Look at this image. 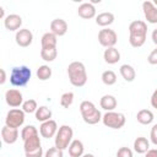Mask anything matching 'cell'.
<instances>
[{
    "mask_svg": "<svg viewBox=\"0 0 157 157\" xmlns=\"http://www.w3.org/2000/svg\"><path fill=\"white\" fill-rule=\"evenodd\" d=\"M67 75L69 80L72 86L82 87L87 82V72L83 63L81 61H72L67 66Z\"/></svg>",
    "mask_w": 157,
    "mask_h": 157,
    "instance_id": "6da1fadb",
    "label": "cell"
},
{
    "mask_svg": "<svg viewBox=\"0 0 157 157\" xmlns=\"http://www.w3.org/2000/svg\"><path fill=\"white\" fill-rule=\"evenodd\" d=\"M31 76H32V72L28 66L26 65L15 66L12 67L10 74V83L15 87H23L28 83Z\"/></svg>",
    "mask_w": 157,
    "mask_h": 157,
    "instance_id": "7a4b0ae2",
    "label": "cell"
},
{
    "mask_svg": "<svg viewBox=\"0 0 157 157\" xmlns=\"http://www.w3.org/2000/svg\"><path fill=\"white\" fill-rule=\"evenodd\" d=\"M74 137V130L71 126L69 125H61L58 129V132L55 135V140H54V145L55 147L60 148V150H66Z\"/></svg>",
    "mask_w": 157,
    "mask_h": 157,
    "instance_id": "3957f363",
    "label": "cell"
},
{
    "mask_svg": "<svg viewBox=\"0 0 157 157\" xmlns=\"http://www.w3.org/2000/svg\"><path fill=\"white\" fill-rule=\"evenodd\" d=\"M125 115L119 112H107L102 117V121L104 126L110 128V129H120L125 125Z\"/></svg>",
    "mask_w": 157,
    "mask_h": 157,
    "instance_id": "277c9868",
    "label": "cell"
},
{
    "mask_svg": "<svg viewBox=\"0 0 157 157\" xmlns=\"http://www.w3.org/2000/svg\"><path fill=\"white\" fill-rule=\"evenodd\" d=\"M25 114L26 113L22 109H18V108L10 109L5 118V125L13 129H18L25 123Z\"/></svg>",
    "mask_w": 157,
    "mask_h": 157,
    "instance_id": "5b68a950",
    "label": "cell"
},
{
    "mask_svg": "<svg viewBox=\"0 0 157 157\" xmlns=\"http://www.w3.org/2000/svg\"><path fill=\"white\" fill-rule=\"evenodd\" d=\"M98 42L104 48H112L118 42V36L115 31L110 28H103L98 32Z\"/></svg>",
    "mask_w": 157,
    "mask_h": 157,
    "instance_id": "8992f818",
    "label": "cell"
},
{
    "mask_svg": "<svg viewBox=\"0 0 157 157\" xmlns=\"http://www.w3.org/2000/svg\"><path fill=\"white\" fill-rule=\"evenodd\" d=\"M5 101H6L7 105L12 107V108H17V107L22 105L25 102L22 93L16 88H10L5 92Z\"/></svg>",
    "mask_w": 157,
    "mask_h": 157,
    "instance_id": "52a82bcc",
    "label": "cell"
},
{
    "mask_svg": "<svg viewBox=\"0 0 157 157\" xmlns=\"http://www.w3.org/2000/svg\"><path fill=\"white\" fill-rule=\"evenodd\" d=\"M15 40H16L17 45H20L22 48H27L33 42V33L28 28H21L20 31L16 32Z\"/></svg>",
    "mask_w": 157,
    "mask_h": 157,
    "instance_id": "ba28073f",
    "label": "cell"
},
{
    "mask_svg": "<svg viewBox=\"0 0 157 157\" xmlns=\"http://www.w3.org/2000/svg\"><path fill=\"white\" fill-rule=\"evenodd\" d=\"M58 124L55 120L50 119V120H47L44 123L40 124L39 126V134L42 135V137L44 139H50V137H54L58 132Z\"/></svg>",
    "mask_w": 157,
    "mask_h": 157,
    "instance_id": "9c48e42d",
    "label": "cell"
},
{
    "mask_svg": "<svg viewBox=\"0 0 157 157\" xmlns=\"http://www.w3.org/2000/svg\"><path fill=\"white\" fill-rule=\"evenodd\" d=\"M142 11H144V16L148 23H152V25L157 23V7L155 6V4L152 1H150V0L144 1Z\"/></svg>",
    "mask_w": 157,
    "mask_h": 157,
    "instance_id": "30bf717a",
    "label": "cell"
},
{
    "mask_svg": "<svg viewBox=\"0 0 157 157\" xmlns=\"http://www.w3.org/2000/svg\"><path fill=\"white\" fill-rule=\"evenodd\" d=\"M4 26L7 31H20L22 26V17L17 13H10L5 17Z\"/></svg>",
    "mask_w": 157,
    "mask_h": 157,
    "instance_id": "8fae6325",
    "label": "cell"
},
{
    "mask_svg": "<svg viewBox=\"0 0 157 157\" xmlns=\"http://www.w3.org/2000/svg\"><path fill=\"white\" fill-rule=\"evenodd\" d=\"M1 139L7 145L15 144L18 139V129H13V128H10L7 125L2 126L1 128Z\"/></svg>",
    "mask_w": 157,
    "mask_h": 157,
    "instance_id": "7c38bea8",
    "label": "cell"
},
{
    "mask_svg": "<svg viewBox=\"0 0 157 157\" xmlns=\"http://www.w3.org/2000/svg\"><path fill=\"white\" fill-rule=\"evenodd\" d=\"M67 28H69V26H67L66 21L63 18H54L50 22V32L54 33L56 37H61V36L66 34Z\"/></svg>",
    "mask_w": 157,
    "mask_h": 157,
    "instance_id": "4fadbf2b",
    "label": "cell"
},
{
    "mask_svg": "<svg viewBox=\"0 0 157 157\" xmlns=\"http://www.w3.org/2000/svg\"><path fill=\"white\" fill-rule=\"evenodd\" d=\"M130 36H147V25L145 21L135 20L129 25Z\"/></svg>",
    "mask_w": 157,
    "mask_h": 157,
    "instance_id": "5bb4252c",
    "label": "cell"
},
{
    "mask_svg": "<svg viewBox=\"0 0 157 157\" xmlns=\"http://www.w3.org/2000/svg\"><path fill=\"white\" fill-rule=\"evenodd\" d=\"M77 13H78V16L81 18L90 20V18H93L96 16V7L91 2H83V4H81L78 6Z\"/></svg>",
    "mask_w": 157,
    "mask_h": 157,
    "instance_id": "9a60e30c",
    "label": "cell"
},
{
    "mask_svg": "<svg viewBox=\"0 0 157 157\" xmlns=\"http://www.w3.org/2000/svg\"><path fill=\"white\" fill-rule=\"evenodd\" d=\"M103 59L107 64H117L119 60H120V53L119 50L115 48V47H112V48H107L103 53Z\"/></svg>",
    "mask_w": 157,
    "mask_h": 157,
    "instance_id": "2e32d148",
    "label": "cell"
},
{
    "mask_svg": "<svg viewBox=\"0 0 157 157\" xmlns=\"http://www.w3.org/2000/svg\"><path fill=\"white\" fill-rule=\"evenodd\" d=\"M117 104H118L117 98L114 96H112V94H104L99 101L101 108L107 110V112H113L117 108Z\"/></svg>",
    "mask_w": 157,
    "mask_h": 157,
    "instance_id": "e0dca14e",
    "label": "cell"
},
{
    "mask_svg": "<svg viewBox=\"0 0 157 157\" xmlns=\"http://www.w3.org/2000/svg\"><path fill=\"white\" fill-rule=\"evenodd\" d=\"M39 147H42L39 135H34V136L28 137L27 140L23 141V150H25V153L36 151V150H38Z\"/></svg>",
    "mask_w": 157,
    "mask_h": 157,
    "instance_id": "ac0fdd59",
    "label": "cell"
},
{
    "mask_svg": "<svg viewBox=\"0 0 157 157\" xmlns=\"http://www.w3.org/2000/svg\"><path fill=\"white\" fill-rule=\"evenodd\" d=\"M69 150V155L70 157H82L85 153V147H83V144L81 140H72L70 146L67 147Z\"/></svg>",
    "mask_w": 157,
    "mask_h": 157,
    "instance_id": "d6986e66",
    "label": "cell"
},
{
    "mask_svg": "<svg viewBox=\"0 0 157 157\" xmlns=\"http://www.w3.org/2000/svg\"><path fill=\"white\" fill-rule=\"evenodd\" d=\"M97 110L98 109L96 108V105L91 101H82L80 104V113L82 115V119H86V118L93 115Z\"/></svg>",
    "mask_w": 157,
    "mask_h": 157,
    "instance_id": "ffe728a7",
    "label": "cell"
},
{
    "mask_svg": "<svg viewBox=\"0 0 157 157\" xmlns=\"http://www.w3.org/2000/svg\"><path fill=\"white\" fill-rule=\"evenodd\" d=\"M58 37L52 32H45L40 38L42 48H56Z\"/></svg>",
    "mask_w": 157,
    "mask_h": 157,
    "instance_id": "44dd1931",
    "label": "cell"
},
{
    "mask_svg": "<svg viewBox=\"0 0 157 157\" xmlns=\"http://www.w3.org/2000/svg\"><path fill=\"white\" fill-rule=\"evenodd\" d=\"M114 22V15L112 12H101L96 16V23L101 27H108Z\"/></svg>",
    "mask_w": 157,
    "mask_h": 157,
    "instance_id": "7402d4cb",
    "label": "cell"
},
{
    "mask_svg": "<svg viewBox=\"0 0 157 157\" xmlns=\"http://www.w3.org/2000/svg\"><path fill=\"white\" fill-rule=\"evenodd\" d=\"M119 71H120L121 77H123L125 81H128V82H132V81L135 80V77H136L135 69H134L131 65H129V64H123V65L120 66Z\"/></svg>",
    "mask_w": 157,
    "mask_h": 157,
    "instance_id": "603a6c76",
    "label": "cell"
},
{
    "mask_svg": "<svg viewBox=\"0 0 157 157\" xmlns=\"http://www.w3.org/2000/svg\"><path fill=\"white\" fill-rule=\"evenodd\" d=\"M134 150L137 153H146L150 150V141L144 136L136 137L134 141Z\"/></svg>",
    "mask_w": 157,
    "mask_h": 157,
    "instance_id": "cb8c5ba5",
    "label": "cell"
},
{
    "mask_svg": "<svg viewBox=\"0 0 157 157\" xmlns=\"http://www.w3.org/2000/svg\"><path fill=\"white\" fill-rule=\"evenodd\" d=\"M136 119H137V121H139L140 124H142V125H148V124H151V123L153 121L155 117H153V113H152L150 109H141V110L137 112Z\"/></svg>",
    "mask_w": 157,
    "mask_h": 157,
    "instance_id": "d4e9b609",
    "label": "cell"
},
{
    "mask_svg": "<svg viewBox=\"0 0 157 157\" xmlns=\"http://www.w3.org/2000/svg\"><path fill=\"white\" fill-rule=\"evenodd\" d=\"M34 115H36V119H37L38 121L44 123V121L52 119L53 113H52L50 108H48V107H45V105H40V107H38V109H37V112L34 113Z\"/></svg>",
    "mask_w": 157,
    "mask_h": 157,
    "instance_id": "484cf974",
    "label": "cell"
},
{
    "mask_svg": "<svg viewBox=\"0 0 157 157\" xmlns=\"http://www.w3.org/2000/svg\"><path fill=\"white\" fill-rule=\"evenodd\" d=\"M58 56L56 48H42L40 49V58L44 61H54Z\"/></svg>",
    "mask_w": 157,
    "mask_h": 157,
    "instance_id": "4316f807",
    "label": "cell"
},
{
    "mask_svg": "<svg viewBox=\"0 0 157 157\" xmlns=\"http://www.w3.org/2000/svg\"><path fill=\"white\" fill-rule=\"evenodd\" d=\"M52 67L48 66V65H40L38 69H37V77L40 80V81H47L52 77Z\"/></svg>",
    "mask_w": 157,
    "mask_h": 157,
    "instance_id": "83f0119b",
    "label": "cell"
},
{
    "mask_svg": "<svg viewBox=\"0 0 157 157\" xmlns=\"http://www.w3.org/2000/svg\"><path fill=\"white\" fill-rule=\"evenodd\" d=\"M101 78H102V82H103L104 85H107V86H112V85H114V83L117 82V75H115V72L112 71V70H105V71H103Z\"/></svg>",
    "mask_w": 157,
    "mask_h": 157,
    "instance_id": "f1b7e54d",
    "label": "cell"
},
{
    "mask_svg": "<svg viewBox=\"0 0 157 157\" xmlns=\"http://www.w3.org/2000/svg\"><path fill=\"white\" fill-rule=\"evenodd\" d=\"M37 109H38V104H37V101L33 99V98H29V99L25 101L23 104H22V110L25 113H28V114L36 113Z\"/></svg>",
    "mask_w": 157,
    "mask_h": 157,
    "instance_id": "f546056e",
    "label": "cell"
},
{
    "mask_svg": "<svg viewBox=\"0 0 157 157\" xmlns=\"http://www.w3.org/2000/svg\"><path fill=\"white\" fill-rule=\"evenodd\" d=\"M34 135H38V130H37V128H36L34 125H27V126H25V128L22 129V131H21V139H22L23 141L27 140L28 137L34 136Z\"/></svg>",
    "mask_w": 157,
    "mask_h": 157,
    "instance_id": "4dcf8cb0",
    "label": "cell"
},
{
    "mask_svg": "<svg viewBox=\"0 0 157 157\" xmlns=\"http://www.w3.org/2000/svg\"><path fill=\"white\" fill-rule=\"evenodd\" d=\"M74 92H65L60 97V105L63 108H69L74 102Z\"/></svg>",
    "mask_w": 157,
    "mask_h": 157,
    "instance_id": "1f68e13d",
    "label": "cell"
},
{
    "mask_svg": "<svg viewBox=\"0 0 157 157\" xmlns=\"http://www.w3.org/2000/svg\"><path fill=\"white\" fill-rule=\"evenodd\" d=\"M146 36H129V43L134 48H140L145 44Z\"/></svg>",
    "mask_w": 157,
    "mask_h": 157,
    "instance_id": "d6a6232c",
    "label": "cell"
},
{
    "mask_svg": "<svg viewBox=\"0 0 157 157\" xmlns=\"http://www.w3.org/2000/svg\"><path fill=\"white\" fill-rule=\"evenodd\" d=\"M44 157H64V151L58 147H49L44 152Z\"/></svg>",
    "mask_w": 157,
    "mask_h": 157,
    "instance_id": "836d02e7",
    "label": "cell"
},
{
    "mask_svg": "<svg viewBox=\"0 0 157 157\" xmlns=\"http://www.w3.org/2000/svg\"><path fill=\"white\" fill-rule=\"evenodd\" d=\"M102 117H103V115L101 114V112L97 110L93 115H91V117L83 119V121H85L86 124H88V125H94V124H97V123H99V121L102 120Z\"/></svg>",
    "mask_w": 157,
    "mask_h": 157,
    "instance_id": "e575fe53",
    "label": "cell"
},
{
    "mask_svg": "<svg viewBox=\"0 0 157 157\" xmlns=\"http://www.w3.org/2000/svg\"><path fill=\"white\" fill-rule=\"evenodd\" d=\"M117 157H132V151L129 147H120L117 151Z\"/></svg>",
    "mask_w": 157,
    "mask_h": 157,
    "instance_id": "d590c367",
    "label": "cell"
},
{
    "mask_svg": "<svg viewBox=\"0 0 157 157\" xmlns=\"http://www.w3.org/2000/svg\"><path fill=\"white\" fill-rule=\"evenodd\" d=\"M147 61H148V64H151V65H157V47L148 54Z\"/></svg>",
    "mask_w": 157,
    "mask_h": 157,
    "instance_id": "8d00e7d4",
    "label": "cell"
},
{
    "mask_svg": "<svg viewBox=\"0 0 157 157\" xmlns=\"http://www.w3.org/2000/svg\"><path fill=\"white\" fill-rule=\"evenodd\" d=\"M150 140L153 145L157 146V124H155L151 128V132H150Z\"/></svg>",
    "mask_w": 157,
    "mask_h": 157,
    "instance_id": "74e56055",
    "label": "cell"
},
{
    "mask_svg": "<svg viewBox=\"0 0 157 157\" xmlns=\"http://www.w3.org/2000/svg\"><path fill=\"white\" fill-rule=\"evenodd\" d=\"M26 157H44V153H43V148L39 147L38 150L36 151H32V152H27L25 153Z\"/></svg>",
    "mask_w": 157,
    "mask_h": 157,
    "instance_id": "f35d334b",
    "label": "cell"
},
{
    "mask_svg": "<svg viewBox=\"0 0 157 157\" xmlns=\"http://www.w3.org/2000/svg\"><path fill=\"white\" fill-rule=\"evenodd\" d=\"M151 105H152L155 109H157V88L153 91V93H152V96H151Z\"/></svg>",
    "mask_w": 157,
    "mask_h": 157,
    "instance_id": "ab89813d",
    "label": "cell"
},
{
    "mask_svg": "<svg viewBox=\"0 0 157 157\" xmlns=\"http://www.w3.org/2000/svg\"><path fill=\"white\" fill-rule=\"evenodd\" d=\"M145 157H157V148H150L145 153Z\"/></svg>",
    "mask_w": 157,
    "mask_h": 157,
    "instance_id": "60d3db41",
    "label": "cell"
},
{
    "mask_svg": "<svg viewBox=\"0 0 157 157\" xmlns=\"http://www.w3.org/2000/svg\"><path fill=\"white\" fill-rule=\"evenodd\" d=\"M0 74H1L0 83H1V85H4V83H5V81H6V74H5V70H4V69H1V70H0Z\"/></svg>",
    "mask_w": 157,
    "mask_h": 157,
    "instance_id": "b9f144b4",
    "label": "cell"
},
{
    "mask_svg": "<svg viewBox=\"0 0 157 157\" xmlns=\"http://www.w3.org/2000/svg\"><path fill=\"white\" fill-rule=\"evenodd\" d=\"M151 38H152V42L157 45V28L153 29V32H152V34H151Z\"/></svg>",
    "mask_w": 157,
    "mask_h": 157,
    "instance_id": "7bdbcfd3",
    "label": "cell"
},
{
    "mask_svg": "<svg viewBox=\"0 0 157 157\" xmlns=\"http://www.w3.org/2000/svg\"><path fill=\"white\" fill-rule=\"evenodd\" d=\"M0 17L4 18V20H5V17H6V16H5V10H4L2 6H0Z\"/></svg>",
    "mask_w": 157,
    "mask_h": 157,
    "instance_id": "ee69618b",
    "label": "cell"
},
{
    "mask_svg": "<svg viewBox=\"0 0 157 157\" xmlns=\"http://www.w3.org/2000/svg\"><path fill=\"white\" fill-rule=\"evenodd\" d=\"M82 157H94V155H92V153H85Z\"/></svg>",
    "mask_w": 157,
    "mask_h": 157,
    "instance_id": "f6af8a7d",
    "label": "cell"
},
{
    "mask_svg": "<svg viewBox=\"0 0 157 157\" xmlns=\"http://www.w3.org/2000/svg\"><path fill=\"white\" fill-rule=\"evenodd\" d=\"M152 2H153V4H155V6H156V7H157V0H153V1H152Z\"/></svg>",
    "mask_w": 157,
    "mask_h": 157,
    "instance_id": "bcb514c9",
    "label": "cell"
}]
</instances>
